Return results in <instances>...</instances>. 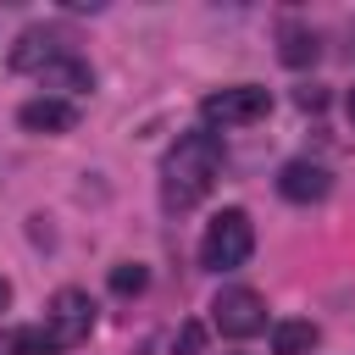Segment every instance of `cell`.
I'll return each mask as SVG.
<instances>
[{
  "label": "cell",
  "mask_w": 355,
  "mask_h": 355,
  "mask_svg": "<svg viewBox=\"0 0 355 355\" xmlns=\"http://www.w3.org/2000/svg\"><path fill=\"white\" fill-rule=\"evenodd\" d=\"M0 355H22V327H0Z\"/></svg>",
  "instance_id": "obj_15"
},
{
  "label": "cell",
  "mask_w": 355,
  "mask_h": 355,
  "mask_svg": "<svg viewBox=\"0 0 355 355\" xmlns=\"http://www.w3.org/2000/svg\"><path fill=\"white\" fill-rule=\"evenodd\" d=\"M316 344H322V327H316V322L288 316V322L272 327V355H311Z\"/></svg>",
  "instance_id": "obj_10"
},
{
  "label": "cell",
  "mask_w": 355,
  "mask_h": 355,
  "mask_svg": "<svg viewBox=\"0 0 355 355\" xmlns=\"http://www.w3.org/2000/svg\"><path fill=\"white\" fill-rule=\"evenodd\" d=\"M50 55H61V44H55L44 28H28V33L11 44V67H17V72H39Z\"/></svg>",
  "instance_id": "obj_11"
},
{
  "label": "cell",
  "mask_w": 355,
  "mask_h": 355,
  "mask_svg": "<svg viewBox=\"0 0 355 355\" xmlns=\"http://www.w3.org/2000/svg\"><path fill=\"white\" fill-rule=\"evenodd\" d=\"M44 333H50L61 349L83 344V338L94 333V300H89L83 288H55V294H50V311H44Z\"/></svg>",
  "instance_id": "obj_4"
},
{
  "label": "cell",
  "mask_w": 355,
  "mask_h": 355,
  "mask_svg": "<svg viewBox=\"0 0 355 355\" xmlns=\"http://www.w3.org/2000/svg\"><path fill=\"white\" fill-rule=\"evenodd\" d=\"M172 355H205V327L200 322H183L178 338H172Z\"/></svg>",
  "instance_id": "obj_13"
},
{
  "label": "cell",
  "mask_w": 355,
  "mask_h": 355,
  "mask_svg": "<svg viewBox=\"0 0 355 355\" xmlns=\"http://www.w3.org/2000/svg\"><path fill=\"white\" fill-rule=\"evenodd\" d=\"M39 83H44V89H61V94H89V89H94V67H89L83 55L61 50V55H50V61L39 67Z\"/></svg>",
  "instance_id": "obj_8"
},
{
  "label": "cell",
  "mask_w": 355,
  "mask_h": 355,
  "mask_svg": "<svg viewBox=\"0 0 355 355\" xmlns=\"http://www.w3.org/2000/svg\"><path fill=\"white\" fill-rule=\"evenodd\" d=\"M6 305H11V283L0 277V311H6Z\"/></svg>",
  "instance_id": "obj_18"
},
{
  "label": "cell",
  "mask_w": 355,
  "mask_h": 355,
  "mask_svg": "<svg viewBox=\"0 0 355 355\" xmlns=\"http://www.w3.org/2000/svg\"><path fill=\"white\" fill-rule=\"evenodd\" d=\"M211 322H216V333L222 338H255L261 327H266V300L255 294V288H222L216 300H211Z\"/></svg>",
  "instance_id": "obj_5"
},
{
  "label": "cell",
  "mask_w": 355,
  "mask_h": 355,
  "mask_svg": "<svg viewBox=\"0 0 355 355\" xmlns=\"http://www.w3.org/2000/svg\"><path fill=\"white\" fill-rule=\"evenodd\" d=\"M22 355H67L44 327H22Z\"/></svg>",
  "instance_id": "obj_14"
},
{
  "label": "cell",
  "mask_w": 355,
  "mask_h": 355,
  "mask_svg": "<svg viewBox=\"0 0 355 355\" xmlns=\"http://www.w3.org/2000/svg\"><path fill=\"white\" fill-rule=\"evenodd\" d=\"M300 105L305 111H322V89H300Z\"/></svg>",
  "instance_id": "obj_16"
},
{
  "label": "cell",
  "mask_w": 355,
  "mask_h": 355,
  "mask_svg": "<svg viewBox=\"0 0 355 355\" xmlns=\"http://www.w3.org/2000/svg\"><path fill=\"white\" fill-rule=\"evenodd\" d=\"M216 172H222V139H216L211 128L183 133V139L166 150V161H161V205H166V211L200 205V200L211 194Z\"/></svg>",
  "instance_id": "obj_1"
},
{
  "label": "cell",
  "mask_w": 355,
  "mask_h": 355,
  "mask_svg": "<svg viewBox=\"0 0 355 355\" xmlns=\"http://www.w3.org/2000/svg\"><path fill=\"white\" fill-rule=\"evenodd\" d=\"M277 55H283V67H311L322 55V44H316V33L305 22H283L277 28Z\"/></svg>",
  "instance_id": "obj_9"
},
{
  "label": "cell",
  "mask_w": 355,
  "mask_h": 355,
  "mask_svg": "<svg viewBox=\"0 0 355 355\" xmlns=\"http://www.w3.org/2000/svg\"><path fill=\"white\" fill-rule=\"evenodd\" d=\"M277 194L294 200V205H316V200L333 194V178H327V166H316V161H288V166L277 172Z\"/></svg>",
  "instance_id": "obj_6"
},
{
  "label": "cell",
  "mask_w": 355,
  "mask_h": 355,
  "mask_svg": "<svg viewBox=\"0 0 355 355\" xmlns=\"http://www.w3.org/2000/svg\"><path fill=\"white\" fill-rule=\"evenodd\" d=\"M344 111H349V128H355V89L344 94Z\"/></svg>",
  "instance_id": "obj_17"
},
{
  "label": "cell",
  "mask_w": 355,
  "mask_h": 355,
  "mask_svg": "<svg viewBox=\"0 0 355 355\" xmlns=\"http://www.w3.org/2000/svg\"><path fill=\"white\" fill-rule=\"evenodd\" d=\"M349 55H355V28H349Z\"/></svg>",
  "instance_id": "obj_19"
},
{
  "label": "cell",
  "mask_w": 355,
  "mask_h": 355,
  "mask_svg": "<svg viewBox=\"0 0 355 355\" xmlns=\"http://www.w3.org/2000/svg\"><path fill=\"white\" fill-rule=\"evenodd\" d=\"M266 111H272V89H261V83H233V89H216L200 100V116L211 128H250Z\"/></svg>",
  "instance_id": "obj_3"
},
{
  "label": "cell",
  "mask_w": 355,
  "mask_h": 355,
  "mask_svg": "<svg viewBox=\"0 0 355 355\" xmlns=\"http://www.w3.org/2000/svg\"><path fill=\"white\" fill-rule=\"evenodd\" d=\"M17 122H22L28 133H72V128H78V105L61 100V94H39V100H28V105L17 111Z\"/></svg>",
  "instance_id": "obj_7"
},
{
  "label": "cell",
  "mask_w": 355,
  "mask_h": 355,
  "mask_svg": "<svg viewBox=\"0 0 355 355\" xmlns=\"http://www.w3.org/2000/svg\"><path fill=\"white\" fill-rule=\"evenodd\" d=\"M250 255H255V222H250V211H239V205L216 211L211 227H205V239H200V266L205 272H239Z\"/></svg>",
  "instance_id": "obj_2"
},
{
  "label": "cell",
  "mask_w": 355,
  "mask_h": 355,
  "mask_svg": "<svg viewBox=\"0 0 355 355\" xmlns=\"http://www.w3.org/2000/svg\"><path fill=\"white\" fill-rule=\"evenodd\" d=\"M144 283H150V272H144L139 261L111 266V294H144Z\"/></svg>",
  "instance_id": "obj_12"
}]
</instances>
